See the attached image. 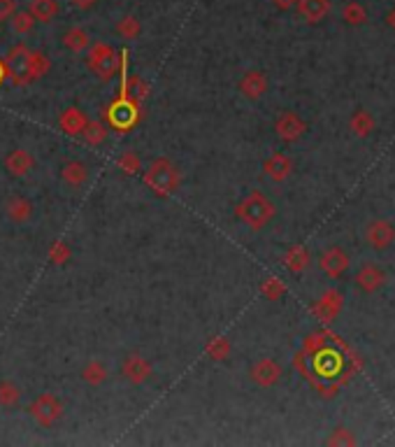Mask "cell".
I'll list each match as a JSON object with an SVG mask.
<instances>
[{
	"label": "cell",
	"mask_w": 395,
	"mask_h": 447,
	"mask_svg": "<svg viewBox=\"0 0 395 447\" xmlns=\"http://www.w3.org/2000/svg\"><path fill=\"white\" fill-rule=\"evenodd\" d=\"M86 124H89V117H86L79 108L63 110V115L58 117V126H61V131L68 133V136H72V138L82 136V131H84Z\"/></svg>",
	"instance_id": "obj_19"
},
{
	"label": "cell",
	"mask_w": 395,
	"mask_h": 447,
	"mask_svg": "<svg viewBox=\"0 0 395 447\" xmlns=\"http://www.w3.org/2000/svg\"><path fill=\"white\" fill-rule=\"evenodd\" d=\"M31 49L26 44H15L12 49L8 51V56H5V68L12 72V77H15V82L19 84V79H22V72L26 68V58H28Z\"/></svg>",
	"instance_id": "obj_20"
},
{
	"label": "cell",
	"mask_w": 395,
	"mask_h": 447,
	"mask_svg": "<svg viewBox=\"0 0 395 447\" xmlns=\"http://www.w3.org/2000/svg\"><path fill=\"white\" fill-rule=\"evenodd\" d=\"M319 268L323 270L328 277H342L346 268H349V254L337 245L328 247L319 257Z\"/></svg>",
	"instance_id": "obj_9"
},
{
	"label": "cell",
	"mask_w": 395,
	"mask_h": 447,
	"mask_svg": "<svg viewBox=\"0 0 395 447\" xmlns=\"http://www.w3.org/2000/svg\"><path fill=\"white\" fill-rule=\"evenodd\" d=\"M35 19H33L31 12H15L12 15V31L17 33V35H28V33L35 29Z\"/></svg>",
	"instance_id": "obj_32"
},
{
	"label": "cell",
	"mask_w": 395,
	"mask_h": 447,
	"mask_svg": "<svg viewBox=\"0 0 395 447\" xmlns=\"http://www.w3.org/2000/svg\"><path fill=\"white\" fill-rule=\"evenodd\" d=\"M121 375L128 380L131 384L140 387V384H144L146 380L153 375V368H151V364L146 361L142 355H137V352H131V355H126L124 361H121Z\"/></svg>",
	"instance_id": "obj_5"
},
{
	"label": "cell",
	"mask_w": 395,
	"mask_h": 447,
	"mask_svg": "<svg viewBox=\"0 0 395 447\" xmlns=\"http://www.w3.org/2000/svg\"><path fill=\"white\" fill-rule=\"evenodd\" d=\"M314 315L326 319V322H330L339 315V310H342V293L335 291V289H328L323 296L319 298L317 303H314Z\"/></svg>",
	"instance_id": "obj_16"
},
{
	"label": "cell",
	"mask_w": 395,
	"mask_h": 447,
	"mask_svg": "<svg viewBox=\"0 0 395 447\" xmlns=\"http://www.w3.org/2000/svg\"><path fill=\"white\" fill-rule=\"evenodd\" d=\"M117 165H119V170L126 172V175H137V172L142 170V159H140L137 152L128 149L117 159Z\"/></svg>",
	"instance_id": "obj_31"
},
{
	"label": "cell",
	"mask_w": 395,
	"mask_h": 447,
	"mask_svg": "<svg viewBox=\"0 0 395 447\" xmlns=\"http://www.w3.org/2000/svg\"><path fill=\"white\" fill-rule=\"evenodd\" d=\"M142 179L158 198H170L182 186V172L170 159H153L149 168L142 172Z\"/></svg>",
	"instance_id": "obj_1"
},
{
	"label": "cell",
	"mask_w": 395,
	"mask_h": 447,
	"mask_svg": "<svg viewBox=\"0 0 395 447\" xmlns=\"http://www.w3.org/2000/svg\"><path fill=\"white\" fill-rule=\"evenodd\" d=\"M386 24L391 26V29L395 31V8H393L391 12H388V17H386Z\"/></svg>",
	"instance_id": "obj_41"
},
{
	"label": "cell",
	"mask_w": 395,
	"mask_h": 447,
	"mask_svg": "<svg viewBox=\"0 0 395 447\" xmlns=\"http://www.w3.org/2000/svg\"><path fill=\"white\" fill-rule=\"evenodd\" d=\"M79 377H82L86 384L100 387V384L107 382V377H110V371H107V366L100 361V359H91V361H86L84 368L79 371Z\"/></svg>",
	"instance_id": "obj_22"
},
{
	"label": "cell",
	"mask_w": 395,
	"mask_h": 447,
	"mask_svg": "<svg viewBox=\"0 0 395 447\" xmlns=\"http://www.w3.org/2000/svg\"><path fill=\"white\" fill-rule=\"evenodd\" d=\"M260 293H263L267 301H279V298L286 293V289H284V284H281V279L265 277L263 282H260Z\"/></svg>",
	"instance_id": "obj_35"
},
{
	"label": "cell",
	"mask_w": 395,
	"mask_h": 447,
	"mask_svg": "<svg viewBox=\"0 0 395 447\" xmlns=\"http://www.w3.org/2000/svg\"><path fill=\"white\" fill-rule=\"evenodd\" d=\"M146 93H149V86H146L142 82V77H137V75H131L128 79H126V86H124V96L128 98V101L133 103H140V101H144L146 98Z\"/></svg>",
	"instance_id": "obj_28"
},
{
	"label": "cell",
	"mask_w": 395,
	"mask_h": 447,
	"mask_svg": "<svg viewBox=\"0 0 395 447\" xmlns=\"http://www.w3.org/2000/svg\"><path fill=\"white\" fill-rule=\"evenodd\" d=\"M61 179L68 186H72V189H79V186L89 182V168L82 161H68L61 168Z\"/></svg>",
	"instance_id": "obj_21"
},
{
	"label": "cell",
	"mask_w": 395,
	"mask_h": 447,
	"mask_svg": "<svg viewBox=\"0 0 395 447\" xmlns=\"http://www.w3.org/2000/svg\"><path fill=\"white\" fill-rule=\"evenodd\" d=\"M386 282V273L379 268L377 263H365L360 266L356 273V286L365 293H374L379 291Z\"/></svg>",
	"instance_id": "obj_11"
},
{
	"label": "cell",
	"mask_w": 395,
	"mask_h": 447,
	"mask_svg": "<svg viewBox=\"0 0 395 447\" xmlns=\"http://www.w3.org/2000/svg\"><path fill=\"white\" fill-rule=\"evenodd\" d=\"M272 3L277 5L279 10H291V8H296L298 0H272Z\"/></svg>",
	"instance_id": "obj_40"
},
{
	"label": "cell",
	"mask_w": 395,
	"mask_h": 447,
	"mask_svg": "<svg viewBox=\"0 0 395 447\" xmlns=\"http://www.w3.org/2000/svg\"><path fill=\"white\" fill-rule=\"evenodd\" d=\"M107 126L103 122H89L84 126V131H82V138L89 143L91 147H100V145H105V140H107Z\"/></svg>",
	"instance_id": "obj_29"
},
{
	"label": "cell",
	"mask_w": 395,
	"mask_h": 447,
	"mask_svg": "<svg viewBox=\"0 0 395 447\" xmlns=\"http://www.w3.org/2000/svg\"><path fill=\"white\" fill-rule=\"evenodd\" d=\"M349 129L356 133L358 138H367L374 131V117L367 110H356L349 119Z\"/></svg>",
	"instance_id": "obj_27"
},
{
	"label": "cell",
	"mask_w": 395,
	"mask_h": 447,
	"mask_svg": "<svg viewBox=\"0 0 395 447\" xmlns=\"http://www.w3.org/2000/svg\"><path fill=\"white\" fill-rule=\"evenodd\" d=\"M28 12L33 15V19L40 24H49L53 17L61 12V5L58 0H31V8Z\"/></svg>",
	"instance_id": "obj_24"
},
{
	"label": "cell",
	"mask_w": 395,
	"mask_h": 447,
	"mask_svg": "<svg viewBox=\"0 0 395 447\" xmlns=\"http://www.w3.org/2000/svg\"><path fill=\"white\" fill-rule=\"evenodd\" d=\"M17 12V0H0V22H8Z\"/></svg>",
	"instance_id": "obj_38"
},
{
	"label": "cell",
	"mask_w": 395,
	"mask_h": 447,
	"mask_svg": "<svg viewBox=\"0 0 395 447\" xmlns=\"http://www.w3.org/2000/svg\"><path fill=\"white\" fill-rule=\"evenodd\" d=\"M312 261V257H310V252H307V247L305 245H293L289 252L284 254V266L289 268L291 273H303L307 266H310Z\"/></svg>",
	"instance_id": "obj_25"
},
{
	"label": "cell",
	"mask_w": 395,
	"mask_h": 447,
	"mask_svg": "<svg viewBox=\"0 0 395 447\" xmlns=\"http://www.w3.org/2000/svg\"><path fill=\"white\" fill-rule=\"evenodd\" d=\"M63 44L72 54H82V51H86L91 47V35L84 29H79V26H72V29L63 33Z\"/></svg>",
	"instance_id": "obj_23"
},
{
	"label": "cell",
	"mask_w": 395,
	"mask_h": 447,
	"mask_svg": "<svg viewBox=\"0 0 395 447\" xmlns=\"http://www.w3.org/2000/svg\"><path fill=\"white\" fill-rule=\"evenodd\" d=\"M305 131H307L305 119L296 115V112H281L277 122H274V133L284 143H296V140L305 136Z\"/></svg>",
	"instance_id": "obj_6"
},
{
	"label": "cell",
	"mask_w": 395,
	"mask_h": 447,
	"mask_svg": "<svg viewBox=\"0 0 395 447\" xmlns=\"http://www.w3.org/2000/svg\"><path fill=\"white\" fill-rule=\"evenodd\" d=\"M274 215H277L274 203L260 191H251L249 196H244L235 208V217L253 231H258L270 224Z\"/></svg>",
	"instance_id": "obj_2"
},
{
	"label": "cell",
	"mask_w": 395,
	"mask_h": 447,
	"mask_svg": "<svg viewBox=\"0 0 395 447\" xmlns=\"http://www.w3.org/2000/svg\"><path fill=\"white\" fill-rule=\"evenodd\" d=\"M342 19L351 26H360L367 22V12L360 3H346L342 8Z\"/></svg>",
	"instance_id": "obj_34"
},
{
	"label": "cell",
	"mask_w": 395,
	"mask_h": 447,
	"mask_svg": "<svg viewBox=\"0 0 395 447\" xmlns=\"http://www.w3.org/2000/svg\"><path fill=\"white\" fill-rule=\"evenodd\" d=\"M89 54H86V65H89V70L93 72L96 77L100 79H112L117 75V70H119V51L117 49H112L110 44H105V42H96V44H91L89 49Z\"/></svg>",
	"instance_id": "obj_3"
},
{
	"label": "cell",
	"mask_w": 395,
	"mask_h": 447,
	"mask_svg": "<svg viewBox=\"0 0 395 447\" xmlns=\"http://www.w3.org/2000/svg\"><path fill=\"white\" fill-rule=\"evenodd\" d=\"M70 245L68 243H63V240H56V243H51L49 247V261L53 266H63V263H68L70 261Z\"/></svg>",
	"instance_id": "obj_36"
},
{
	"label": "cell",
	"mask_w": 395,
	"mask_h": 447,
	"mask_svg": "<svg viewBox=\"0 0 395 447\" xmlns=\"http://www.w3.org/2000/svg\"><path fill=\"white\" fill-rule=\"evenodd\" d=\"M5 75H8V68H5V63H0V82L5 79Z\"/></svg>",
	"instance_id": "obj_42"
},
{
	"label": "cell",
	"mask_w": 395,
	"mask_h": 447,
	"mask_svg": "<svg viewBox=\"0 0 395 447\" xmlns=\"http://www.w3.org/2000/svg\"><path fill=\"white\" fill-rule=\"evenodd\" d=\"M249 377L253 384L263 387V389H270L281 380V366L274 361L270 357H263L258 361H253V366L249 368Z\"/></svg>",
	"instance_id": "obj_7"
},
{
	"label": "cell",
	"mask_w": 395,
	"mask_h": 447,
	"mask_svg": "<svg viewBox=\"0 0 395 447\" xmlns=\"http://www.w3.org/2000/svg\"><path fill=\"white\" fill-rule=\"evenodd\" d=\"M28 415L35 419L40 426L44 429H51L56 422H61L63 417V403L58 401L53 393H40L35 396L28 405Z\"/></svg>",
	"instance_id": "obj_4"
},
{
	"label": "cell",
	"mask_w": 395,
	"mask_h": 447,
	"mask_svg": "<svg viewBox=\"0 0 395 447\" xmlns=\"http://www.w3.org/2000/svg\"><path fill=\"white\" fill-rule=\"evenodd\" d=\"M5 168L12 177H26L28 172L35 168V159L28 149H12L5 156Z\"/></svg>",
	"instance_id": "obj_14"
},
{
	"label": "cell",
	"mask_w": 395,
	"mask_h": 447,
	"mask_svg": "<svg viewBox=\"0 0 395 447\" xmlns=\"http://www.w3.org/2000/svg\"><path fill=\"white\" fill-rule=\"evenodd\" d=\"M365 240L374 250H386L395 243V226L384 219H374L365 226Z\"/></svg>",
	"instance_id": "obj_10"
},
{
	"label": "cell",
	"mask_w": 395,
	"mask_h": 447,
	"mask_svg": "<svg viewBox=\"0 0 395 447\" xmlns=\"http://www.w3.org/2000/svg\"><path fill=\"white\" fill-rule=\"evenodd\" d=\"M22 401V387L12 380H0V408H17Z\"/></svg>",
	"instance_id": "obj_26"
},
{
	"label": "cell",
	"mask_w": 395,
	"mask_h": 447,
	"mask_svg": "<svg viewBox=\"0 0 395 447\" xmlns=\"http://www.w3.org/2000/svg\"><path fill=\"white\" fill-rule=\"evenodd\" d=\"M70 3H72V8L86 12V10H93V8H96L98 0H70Z\"/></svg>",
	"instance_id": "obj_39"
},
{
	"label": "cell",
	"mask_w": 395,
	"mask_h": 447,
	"mask_svg": "<svg viewBox=\"0 0 395 447\" xmlns=\"http://www.w3.org/2000/svg\"><path fill=\"white\" fill-rule=\"evenodd\" d=\"M51 63L42 51H31L28 58H26V68L22 72V79L19 84H28V82H35V79H42L47 72H49Z\"/></svg>",
	"instance_id": "obj_15"
},
{
	"label": "cell",
	"mask_w": 395,
	"mask_h": 447,
	"mask_svg": "<svg viewBox=\"0 0 395 447\" xmlns=\"http://www.w3.org/2000/svg\"><path fill=\"white\" fill-rule=\"evenodd\" d=\"M33 212H35V208H33V203L24 196H12V198H8V203H5V215H8L10 222H15V224L31 222Z\"/></svg>",
	"instance_id": "obj_18"
},
{
	"label": "cell",
	"mask_w": 395,
	"mask_h": 447,
	"mask_svg": "<svg viewBox=\"0 0 395 447\" xmlns=\"http://www.w3.org/2000/svg\"><path fill=\"white\" fill-rule=\"evenodd\" d=\"M117 33L126 40H135V38H140V33H142V24H140L137 17L128 15L117 24Z\"/></svg>",
	"instance_id": "obj_33"
},
{
	"label": "cell",
	"mask_w": 395,
	"mask_h": 447,
	"mask_svg": "<svg viewBox=\"0 0 395 447\" xmlns=\"http://www.w3.org/2000/svg\"><path fill=\"white\" fill-rule=\"evenodd\" d=\"M298 15L305 19L307 24H319L323 22L330 12V0H298L296 3Z\"/></svg>",
	"instance_id": "obj_17"
},
{
	"label": "cell",
	"mask_w": 395,
	"mask_h": 447,
	"mask_svg": "<svg viewBox=\"0 0 395 447\" xmlns=\"http://www.w3.org/2000/svg\"><path fill=\"white\" fill-rule=\"evenodd\" d=\"M263 172L272 179V182H284V179H289V175L293 172V161L284 154V152H274L272 156L265 159Z\"/></svg>",
	"instance_id": "obj_13"
},
{
	"label": "cell",
	"mask_w": 395,
	"mask_h": 447,
	"mask_svg": "<svg viewBox=\"0 0 395 447\" xmlns=\"http://www.w3.org/2000/svg\"><path fill=\"white\" fill-rule=\"evenodd\" d=\"M267 91V75L263 70H246L239 79V93L249 101H258Z\"/></svg>",
	"instance_id": "obj_12"
},
{
	"label": "cell",
	"mask_w": 395,
	"mask_h": 447,
	"mask_svg": "<svg viewBox=\"0 0 395 447\" xmlns=\"http://www.w3.org/2000/svg\"><path fill=\"white\" fill-rule=\"evenodd\" d=\"M328 443L330 445H353L356 440H353V436L346 429H337L335 431V436L328 438Z\"/></svg>",
	"instance_id": "obj_37"
},
{
	"label": "cell",
	"mask_w": 395,
	"mask_h": 447,
	"mask_svg": "<svg viewBox=\"0 0 395 447\" xmlns=\"http://www.w3.org/2000/svg\"><path fill=\"white\" fill-rule=\"evenodd\" d=\"M107 119L110 124L119 131H128L131 126L137 124V103L128 101V98H119L117 103L110 105L107 110Z\"/></svg>",
	"instance_id": "obj_8"
},
{
	"label": "cell",
	"mask_w": 395,
	"mask_h": 447,
	"mask_svg": "<svg viewBox=\"0 0 395 447\" xmlns=\"http://www.w3.org/2000/svg\"><path fill=\"white\" fill-rule=\"evenodd\" d=\"M205 352H207V357L214 359V361H224V359H228L230 357V343H228V338L214 336L210 343H207Z\"/></svg>",
	"instance_id": "obj_30"
}]
</instances>
